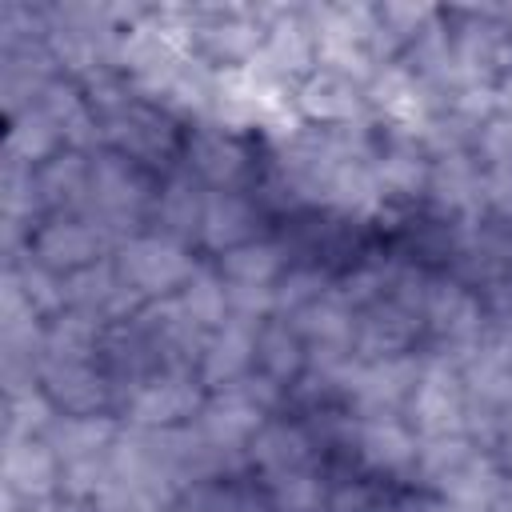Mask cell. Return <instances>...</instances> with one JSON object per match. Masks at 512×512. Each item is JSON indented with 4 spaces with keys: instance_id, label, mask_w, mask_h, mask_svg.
Here are the masks:
<instances>
[{
    "instance_id": "6da1fadb",
    "label": "cell",
    "mask_w": 512,
    "mask_h": 512,
    "mask_svg": "<svg viewBox=\"0 0 512 512\" xmlns=\"http://www.w3.org/2000/svg\"><path fill=\"white\" fill-rule=\"evenodd\" d=\"M412 484L456 512H500L512 492L508 460L468 432L420 436Z\"/></svg>"
},
{
    "instance_id": "7a4b0ae2",
    "label": "cell",
    "mask_w": 512,
    "mask_h": 512,
    "mask_svg": "<svg viewBox=\"0 0 512 512\" xmlns=\"http://www.w3.org/2000/svg\"><path fill=\"white\" fill-rule=\"evenodd\" d=\"M172 20L188 56L228 80L252 72L264 44L268 4H172Z\"/></svg>"
},
{
    "instance_id": "3957f363",
    "label": "cell",
    "mask_w": 512,
    "mask_h": 512,
    "mask_svg": "<svg viewBox=\"0 0 512 512\" xmlns=\"http://www.w3.org/2000/svg\"><path fill=\"white\" fill-rule=\"evenodd\" d=\"M264 152H268V132L204 120V124H188L180 168L192 180H200L208 192L252 188L264 168Z\"/></svg>"
},
{
    "instance_id": "277c9868",
    "label": "cell",
    "mask_w": 512,
    "mask_h": 512,
    "mask_svg": "<svg viewBox=\"0 0 512 512\" xmlns=\"http://www.w3.org/2000/svg\"><path fill=\"white\" fill-rule=\"evenodd\" d=\"M444 24L468 88H500L512 76V4H448Z\"/></svg>"
},
{
    "instance_id": "5b68a950",
    "label": "cell",
    "mask_w": 512,
    "mask_h": 512,
    "mask_svg": "<svg viewBox=\"0 0 512 512\" xmlns=\"http://www.w3.org/2000/svg\"><path fill=\"white\" fill-rule=\"evenodd\" d=\"M160 176L148 168L132 164L128 156L112 148L92 152V180H88V216L100 220L116 240L136 236L152 220V200H156Z\"/></svg>"
},
{
    "instance_id": "8992f818",
    "label": "cell",
    "mask_w": 512,
    "mask_h": 512,
    "mask_svg": "<svg viewBox=\"0 0 512 512\" xmlns=\"http://www.w3.org/2000/svg\"><path fill=\"white\" fill-rule=\"evenodd\" d=\"M320 64H324V48L312 4H268L264 44L252 64V76L288 100V92Z\"/></svg>"
},
{
    "instance_id": "52a82bcc",
    "label": "cell",
    "mask_w": 512,
    "mask_h": 512,
    "mask_svg": "<svg viewBox=\"0 0 512 512\" xmlns=\"http://www.w3.org/2000/svg\"><path fill=\"white\" fill-rule=\"evenodd\" d=\"M200 252L184 240H172L156 228H144L136 236H124L112 252V264L120 272V280L128 284V292L140 300V304H152V300H172L188 276L200 268Z\"/></svg>"
},
{
    "instance_id": "ba28073f",
    "label": "cell",
    "mask_w": 512,
    "mask_h": 512,
    "mask_svg": "<svg viewBox=\"0 0 512 512\" xmlns=\"http://www.w3.org/2000/svg\"><path fill=\"white\" fill-rule=\"evenodd\" d=\"M424 352L436 356H464L488 328L492 308L488 300L452 272H432L424 284Z\"/></svg>"
},
{
    "instance_id": "9c48e42d",
    "label": "cell",
    "mask_w": 512,
    "mask_h": 512,
    "mask_svg": "<svg viewBox=\"0 0 512 512\" xmlns=\"http://www.w3.org/2000/svg\"><path fill=\"white\" fill-rule=\"evenodd\" d=\"M116 244L120 240L100 220H92L88 212H60V216H44L24 236V248L16 256H28L32 264H40L52 276L68 280V276H76L84 268L104 264L116 252Z\"/></svg>"
},
{
    "instance_id": "30bf717a",
    "label": "cell",
    "mask_w": 512,
    "mask_h": 512,
    "mask_svg": "<svg viewBox=\"0 0 512 512\" xmlns=\"http://www.w3.org/2000/svg\"><path fill=\"white\" fill-rule=\"evenodd\" d=\"M288 116L304 128H324V132L360 128V124L376 120L368 80H360L344 68H332V64H320L288 92Z\"/></svg>"
},
{
    "instance_id": "8fae6325",
    "label": "cell",
    "mask_w": 512,
    "mask_h": 512,
    "mask_svg": "<svg viewBox=\"0 0 512 512\" xmlns=\"http://www.w3.org/2000/svg\"><path fill=\"white\" fill-rule=\"evenodd\" d=\"M204 400H208V388L192 368H160L156 376H148L124 396L120 420L136 428H156V432L188 428L200 416Z\"/></svg>"
},
{
    "instance_id": "7c38bea8",
    "label": "cell",
    "mask_w": 512,
    "mask_h": 512,
    "mask_svg": "<svg viewBox=\"0 0 512 512\" xmlns=\"http://www.w3.org/2000/svg\"><path fill=\"white\" fill-rule=\"evenodd\" d=\"M404 416L420 436L464 432V424H468V392H464L460 364L452 356L424 352L420 380L412 388V400H408Z\"/></svg>"
},
{
    "instance_id": "4fadbf2b",
    "label": "cell",
    "mask_w": 512,
    "mask_h": 512,
    "mask_svg": "<svg viewBox=\"0 0 512 512\" xmlns=\"http://www.w3.org/2000/svg\"><path fill=\"white\" fill-rule=\"evenodd\" d=\"M36 384L56 416H120V392L96 360H44Z\"/></svg>"
},
{
    "instance_id": "5bb4252c",
    "label": "cell",
    "mask_w": 512,
    "mask_h": 512,
    "mask_svg": "<svg viewBox=\"0 0 512 512\" xmlns=\"http://www.w3.org/2000/svg\"><path fill=\"white\" fill-rule=\"evenodd\" d=\"M248 468L256 476H288L304 468H324V444L308 416L276 408L248 444Z\"/></svg>"
},
{
    "instance_id": "9a60e30c",
    "label": "cell",
    "mask_w": 512,
    "mask_h": 512,
    "mask_svg": "<svg viewBox=\"0 0 512 512\" xmlns=\"http://www.w3.org/2000/svg\"><path fill=\"white\" fill-rule=\"evenodd\" d=\"M276 232V216L264 208V200L252 188H228V192H208L204 204V224H200V256L216 260L240 244H252L260 236Z\"/></svg>"
},
{
    "instance_id": "2e32d148",
    "label": "cell",
    "mask_w": 512,
    "mask_h": 512,
    "mask_svg": "<svg viewBox=\"0 0 512 512\" xmlns=\"http://www.w3.org/2000/svg\"><path fill=\"white\" fill-rule=\"evenodd\" d=\"M0 488L24 504H48L64 492V460L44 432L4 436L0 444Z\"/></svg>"
},
{
    "instance_id": "e0dca14e",
    "label": "cell",
    "mask_w": 512,
    "mask_h": 512,
    "mask_svg": "<svg viewBox=\"0 0 512 512\" xmlns=\"http://www.w3.org/2000/svg\"><path fill=\"white\" fill-rule=\"evenodd\" d=\"M256 336H260V320H252V316H232L228 324L208 332L200 364H196L200 384L208 392L240 388L256 372Z\"/></svg>"
},
{
    "instance_id": "ac0fdd59",
    "label": "cell",
    "mask_w": 512,
    "mask_h": 512,
    "mask_svg": "<svg viewBox=\"0 0 512 512\" xmlns=\"http://www.w3.org/2000/svg\"><path fill=\"white\" fill-rule=\"evenodd\" d=\"M312 372V348L304 344V336L296 332L292 320L284 316H268L260 320V336H256V380L268 384L280 400H288L296 392V384Z\"/></svg>"
},
{
    "instance_id": "d6986e66",
    "label": "cell",
    "mask_w": 512,
    "mask_h": 512,
    "mask_svg": "<svg viewBox=\"0 0 512 512\" xmlns=\"http://www.w3.org/2000/svg\"><path fill=\"white\" fill-rule=\"evenodd\" d=\"M204 204H208V188L200 180H192L184 168H172L168 176H160L156 184V200H152V220L148 228L184 240L196 248L200 240V224H204ZM200 252V248H196Z\"/></svg>"
},
{
    "instance_id": "ffe728a7",
    "label": "cell",
    "mask_w": 512,
    "mask_h": 512,
    "mask_svg": "<svg viewBox=\"0 0 512 512\" xmlns=\"http://www.w3.org/2000/svg\"><path fill=\"white\" fill-rule=\"evenodd\" d=\"M64 304H68L72 312H80V316L100 320V324L124 320V316H132V312L144 308V304L128 292V284L120 280L112 256H108L104 264H96V268H84V272L68 276V280H64Z\"/></svg>"
},
{
    "instance_id": "44dd1931",
    "label": "cell",
    "mask_w": 512,
    "mask_h": 512,
    "mask_svg": "<svg viewBox=\"0 0 512 512\" xmlns=\"http://www.w3.org/2000/svg\"><path fill=\"white\" fill-rule=\"evenodd\" d=\"M88 180H92V152L84 148H64L40 168H32V188L44 216L88 212Z\"/></svg>"
},
{
    "instance_id": "7402d4cb",
    "label": "cell",
    "mask_w": 512,
    "mask_h": 512,
    "mask_svg": "<svg viewBox=\"0 0 512 512\" xmlns=\"http://www.w3.org/2000/svg\"><path fill=\"white\" fill-rule=\"evenodd\" d=\"M64 148H68V128L48 108H40V104H32L28 112H20L16 120H4L0 160H8V164L40 168L44 160H52Z\"/></svg>"
},
{
    "instance_id": "603a6c76",
    "label": "cell",
    "mask_w": 512,
    "mask_h": 512,
    "mask_svg": "<svg viewBox=\"0 0 512 512\" xmlns=\"http://www.w3.org/2000/svg\"><path fill=\"white\" fill-rule=\"evenodd\" d=\"M176 300L200 332H216L220 324L232 320V296L212 260H200V268L188 276V284L176 292Z\"/></svg>"
},
{
    "instance_id": "cb8c5ba5",
    "label": "cell",
    "mask_w": 512,
    "mask_h": 512,
    "mask_svg": "<svg viewBox=\"0 0 512 512\" xmlns=\"http://www.w3.org/2000/svg\"><path fill=\"white\" fill-rule=\"evenodd\" d=\"M336 288V280L328 276V272H320V268H312V264H288V272L280 276V284H276V312L272 316H296L300 308H308L312 300H320L324 292H332Z\"/></svg>"
},
{
    "instance_id": "d4e9b609",
    "label": "cell",
    "mask_w": 512,
    "mask_h": 512,
    "mask_svg": "<svg viewBox=\"0 0 512 512\" xmlns=\"http://www.w3.org/2000/svg\"><path fill=\"white\" fill-rule=\"evenodd\" d=\"M384 512H456V508H448L440 496H432V492H424L416 484H404V488L392 492Z\"/></svg>"
},
{
    "instance_id": "484cf974",
    "label": "cell",
    "mask_w": 512,
    "mask_h": 512,
    "mask_svg": "<svg viewBox=\"0 0 512 512\" xmlns=\"http://www.w3.org/2000/svg\"><path fill=\"white\" fill-rule=\"evenodd\" d=\"M44 512H100V504H96V500H84V496H68V492H60L56 500L44 504Z\"/></svg>"
}]
</instances>
